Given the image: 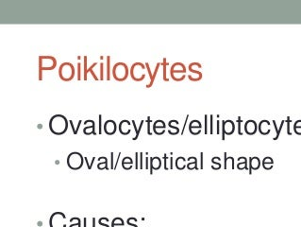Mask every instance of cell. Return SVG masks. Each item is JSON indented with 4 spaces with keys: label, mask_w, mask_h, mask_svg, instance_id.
<instances>
[{
    "label": "cell",
    "mask_w": 301,
    "mask_h": 227,
    "mask_svg": "<svg viewBox=\"0 0 301 227\" xmlns=\"http://www.w3.org/2000/svg\"><path fill=\"white\" fill-rule=\"evenodd\" d=\"M68 126L69 120L60 114H56L49 120V130L55 135L64 134L68 130Z\"/></svg>",
    "instance_id": "cell-1"
},
{
    "label": "cell",
    "mask_w": 301,
    "mask_h": 227,
    "mask_svg": "<svg viewBox=\"0 0 301 227\" xmlns=\"http://www.w3.org/2000/svg\"><path fill=\"white\" fill-rule=\"evenodd\" d=\"M111 75L115 81L124 82L129 76V68L127 64H125L123 62H118L112 66Z\"/></svg>",
    "instance_id": "cell-2"
},
{
    "label": "cell",
    "mask_w": 301,
    "mask_h": 227,
    "mask_svg": "<svg viewBox=\"0 0 301 227\" xmlns=\"http://www.w3.org/2000/svg\"><path fill=\"white\" fill-rule=\"evenodd\" d=\"M76 76V68L73 64L69 62H64L59 67V77L64 82L72 81Z\"/></svg>",
    "instance_id": "cell-3"
},
{
    "label": "cell",
    "mask_w": 301,
    "mask_h": 227,
    "mask_svg": "<svg viewBox=\"0 0 301 227\" xmlns=\"http://www.w3.org/2000/svg\"><path fill=\"white\" fill-rule=\"evenodd\" d=\"M145 70H146V66L145 64L140 62H134L129 68V76L135 82H142L145 80L146 76Z\"/></svg>",
    "instance_id": "cell-4"
},
{
    "label": "cell",
    "mask_w": 301,
    "mask_h": 227,
    "mask_svg": "<svg viewBox=\"0 0 301 227\" xmlns=\"http://www.w3.org/2000/svg\"><path fill=\"white\" fill-rule=\"evenodd\" d=\"M85 160L79 151H73L67 156V166L72 170H79L83 167Z\"/></svg>",
    "instance_id": "cell-5"
},
{
    "label": "cell",
    "mask_w": 301,
    "mask_h": 227,
    "mask_svg": "<svg viewBox=\"0 0 301 227\" xmlns=\"http://www.w3.org/2000/svg\"><path fill=\"white\" fill-rule=\"evenodd\" d=\"M186 66L182 62H175L170 68V76L176 82H181L186 77Z\"/></svg>",
    "instance_id": "cell-6"
},
{
    "label": "cell",
    "mask_w": 301,
    "mask_h": 227,
    "mask_svg": "<svg viewBox=\"0 0 301 227\" xmlns=\"http://www.w3.org/2000/svg\"><path fill=\"white\" fill-rule=\"evenodd\" d=\"M57 59L54 56L42 55L39 57V69L43 71H50L56 68Z\"/></svg>",
    "instance_id": "cell-7"
},
{
    "label": "cell",
    "mask_w": 301,
    "mask_h": 227,
    "mask_svg": "<svg viewBox=\"0 0 301 227\" xmlns=\"http://www.w3.org/2000/svg\"><path fill=\"white\" fill-rule=\"evenodd\" d=\"M66 216L62 212H54L49 219V227H66Z\"/></svg>",
    "instance_id": "cell-8"
},
{
    "label": "cell",
    "mask_w": 301,
    "mask_h": 227,
    "mask_svg": "<svg viewBox=\"0 0 301 227\" xmlns=\"http://www.w3.org/2000/svg\"><path fill=\"white\" fill-rule=\"evenodd\" d=\"M235 131V124L232 120H224L221 123V133H222V140L226 139V135H230Z\"/></svg>",
    "instance_id": "cell-9"
},
{
    "label": "cell",
    "mask_w": 301,
    "mask_h": 227,
    "mask_svg": "<svg viewBox=\"0 0 301 227\" xmlns=\"http://www.w3.org/2000/svg\"><path fill=\"white\" fill-rule=\"evenodd\" d=\"M103 131L108 135H114L117 131V124L114 120L109 119L103 125Z\"/></svg>",
    "instance_id": "cell-10"
},
{
    "label": "cell",
    "mask_w": 301,
    "mask_h": 227,
    "mask_svg": "<svg viewBox=\"0 0 301 227\" xmlns=\"http://www.w3.org/2000/svg\"><path fill=\"white\" fill-rule=\"evenodd\" d=\"M131 121L124 119L119 123L118 130L122 135H128L131 133Z\"/></svg>",
    "instance_id": "cell-11"
},
{
    "label": "cell",
    "mask_w": 301,
    "mask_h": 227,
    "mask_svg": "<svg viewBox=\"0 0 301 227\" xmlns=\"http://www.w3.org/2000/svg\"><path fill=\"white\" fill-rule=\"evenodd\" d=\"M244 129H245V133H247L249 135H253L258 131V125H257L256 121H254L252 119H249V120L245 121Z\"/></svg>",
    "instance_id": "cell-12"
},
{
    "label": "cell",
    "mask_w": 301,
    "mask_h": 227,
    "mask_svg": "<svg viewBox=\"0 0 301 227\" xmlns=\"http://www.w3.org/2000/svg\"><path fill=\"white\" fill-rule=\"evenodd\" d=\"M202 130V124L199 120L195 119L192 120L189 124V132L193 134V135H198L200 133H201Z\"/></svg>",
    "instance_id": "cell-13"
},
{
    "label": "cell",
    "mask_w": 301,
    "mask_h": 227,
    "mask_svg": "<svg viewBox=\"0 0 301 227\" xmlns=\"http://www.w3.org/2000/svg\"><path fill=\"white\" fill-rule=\"evenodd\" d=\"M85 123H89L90 125H85V127L83 129V133L86 135H90L94 134L96 135V131H95V122L92 119H87L84 121Z\"/></svg>",
    "instance_id": "cell-14"
},
{
    "label": "cell",
    "mask_w": 301,
    "mask_h": 227,
    "mask_svg": "<svg viewBox=\"0 0 301 227\" xmlns=\"http://www.w3.org/2000/svg\"><path fill=\"white\" fill-rule=\"evenodd\" d=\"M201 67H202V66L200 65L199 62H191V64L189 65V66H188V69H189L190 72L195 74V75H196V77H197V78L199 79V81H200V80L202 79V77H203V74H202L201 71L198 70L197 68L200 69Z\"/></svg>",
    "instance_id": "cell-15"
},
{
    "label": "cell",
    "mask_w": 301,
    "mask_h": 227,
    "mask_svg": "<svg viewBox=\"0 0 301 227\" xmlns=\"http://www.w3.org/2000/svg\"><path fill=\"white\" fill-rule=\"evenodd\" d=\"M161 167V160L158 156L150 158V174H153V170H158Z\"/></svg>",
    "instance_id": "cell-16"
},
{
    "label": "cell",
    "mask_w": 301,
    "mask_h": 227,
    "mask_svg": "<svg viewBox=\"0 0 301 227\" xmlns=\"http://www.w3.org/2000/svg\"><path fill=\"white\" fill-rule=\"evenodd\" d=\"M168 126H169V130H168V133L171 134V135H176V134H178L179 133L180 130L179 128V121L178 120H170L169 123H168Z\"/></svg>",
    "instance_id": "cell-17"
},
{
    "label": "cell",
    "mask_w": 301,
    "mask_h": 227,
    "mask_svg": "<svg viewBox=\"0 0 301 227\" xmlns=\"http://www.w3.org/2000/svg\"><path fill=\"white\" fill-rule=\"evenodd\" d=\"M260 166V161L258 157L249 158V174H252V170H256Z\"/></svg>",
    "instance_id": "cell-18"
},
{
    "label": "cell",
    "mask_w": 301,
    "mask_h": 227,
    "mask_svg": "<svg viewBox=\"0 0 301 227\" xmlns=\"http://www.w3.org/2000/svg\"><path fill=\"white\" fill-rule=\"evenodd\" d=\"M269 126H270V123L267 121V120H262L260 121V123L259 124V132L263 134V135H265L267 133H270V129H269Z\"/></svg>",
    "instance_id": "cell-19"
},
{
    "label": "cell",
    "mask_w": 301,
    "mask_h": 227,
    "mask_svg": "<svg viewBox=\"0 0 301 227\" xmlns=\"http://www.w3.org/2000/svg\"><path fill=\"white\" fill-rule=\"evenodd\" d=\"M187 159H185L183 156H179L176 159V163H175V167L177 168L179 170H182L186 168L187 166Z\"/></svg>",
    "instance_id": "cell-20"
},
{
    "label": "cell",
    "mask_w": 301,
    "mask_h": 227,
    "mask_svg": "<svg viewBox=\"0 0 301 227\" xmlns=\"http://www.w3.org/2000/svg\"><path fill=\"white\" fill-rule=\"evenodd\" d=\"M224 157H225V159H224V169H227L230 167H230H231L232 169H235V167H234V166H235V164H234V158L231 157V156L228 157L227 153H224Z\"/></svg>",
    "instance_id": "cell-21"
},
{
    "label": "cell",
    "mask_w": 301,
    "mask_h": 227,
    "mask_svg": "<svg viewBox=\"0 0 301 227\" xmlns=\"http://www.w3.org/2000/svg\"><path fill=\"white\" fill-rule=\"evenodd\" d=\"M188 163H187V166L186 168L188 169H190V170H193V169H198L199 168L197 167V159L196 157L195 156H191L187 159Z\"/></svg>",
    "instance_id": "cell-22"
},
{
    "label": "cell",
    "mask_w": 301,
    "mask_h": 227,
    "mask_svg": "<svg viewBox=\"0 0 301 227\" xmlns=\"http://www.w3.org/2000/svg\"><path fill=\"white\" fill-rule=\"evenodd\" d=\"M236 168L238 169H240V170L247 169H248V167H247V158H245V156H241V157L238 158Z\"/></svg>",
    "instance_id": "cell-23"
},
{
    "label": "cell",
    "mask_w": 301,
    "mask_h": 227,
    "mask_svg": "<svg viewBox=\"0 0 301 227\" xmlns=\"http://www.w3.org/2000/svg\"><path fill=\"white\" fill-rule=\"evenodd\" d=\"M132 165H133V160L129 156H126L122 160V167L124 169H126V170L131 169Z\"/></svg>",
    "instance_id": "cell-24"
},
{
    "label": "cell",
    "mask_w": 301,
    "mask_h": 227,
    "mask_svg": "<svg viewBox=\"0 0 301 227\" xmlns=\"http://www.w3.org/2000/svg\"><path fill=\"white\" fill-rule=\"evenodd\" d=\"M160 66H161V62H158V64L156 65L155 70H154V72H153V74H152V77L150 78V82H149L148 84H146V88H150V87H151V86L154 84L155 79H156V77H157V74H158V71H159V68H160Z\"/></svg>",
    "instance_id": "cell-25"
},
{
    "label": "cell",
    "mask_w": 301,
    "mask_h": 227,
    "mask_svg": "<svg viewBox=\"0 0 301 227\" xmlns=\"http://www.w3.org/2000/svg\"><path fill=\"white\" fill-rule=\"evenodd\" d=\"M98 160H99V161L103 160V162L99 163L98 165H97V169H100V170H102V169H110V167H109V164H108V159H107V157L101 156V157H99V158H98Z\"/></svg>",
    "instance_id": "cell-26"
},
{
    "label": "cell",
    "mask_w": 301,
    "mask_h": 227,
    "mask_svg": "<svg viewBox=\"0 0 301 227\" xmlns=\"http://www.w3.org/2000/svg\"><path fill=\"white\" fill-rule=\"evenodd\" d=\"M111 71L112 68H110V57L108 56L106 58V80L110 81V77H111Z\"/></svg>",
    "instance_id": "cell-27"
},
{
    "label": "cell",
    "mask_w": 301,
    "mask_h": 227,
    "mask_svg": "<svg viewBox=\"0 0 301 227\" xmlns=\"http://www.w3.org/2000/svg\"><path fill=\"white\" fill-rule=\"evenodd\" d=\"M144 120H142L141 121V123H140V126H139V127H136V123H135V121L134 120H131V123H132V125H133V127H134V129H135V136L132 138V139L133 140H137L138 139V137H139V134H140V132H141V130H142V128H143V125H144Z\"/></svg>",
    "instance_id": "cell-28"
},
{
    "label": "cell",
    "mask_w": 301,
    "mask_h": 227,
    "mask_svg": "<svg viewBox=\"0 0 301 227\" xmlns=\"http://www.w3.org/2000/svg\"><path fill=\"white\" fill-rule=\"evenodd\" d=\"M124 225H125V221L120 217L114 218L111 221V227H124Z\"/></svg>",
    "instance_id": "cell-29"
},
{
    "label": "cell",
    "mask_w": 301,
    "mask_h": 227,
    "mask_svg": "<svg viewBox=\"0 0 301 227\" xmlns=\"http://www.w3.org/2000/svg\"><path fill=\"white\" fill-rule=\"evenodd\" d=\"M220 161H221V159H220V157H218V156L212 157L211 162H212V164H214V165L211 166V169H220L221 167H222Z\"/></svg>",
    "instance_id": "cell-30"
},
{
    "label": "cell",
    "mask_w": 301,
    "mask_h": 227,
    "mask_svg": "<svg viewBox=\"0 0 301 227\" xmlns=\"http://www.w3.org/2000/svg\"><path fill=\"white\" fill-rule=\"evenodd\" d=\"M96 66H97V62H94V64H93L90 67H88V74H91V75L93 76V78H94L95 81H98L99 78L97 77L96 73L95 72V69Z\"/></svg>",
    "instance_id": "cell-31"
},
{
    "label": "cell",
    "mask_w": 301,
    "mask_h": 227,
    "mask_svg": "<svg viewBox=\"0 0 301 227\" xmlns=\"http://www.w3.org/2000/svg\"><path fill=\"white\" fill-rule=\"evenodd\" d=\"M83 80L87 81L88 79V58L87 56L83 57Z\"/></svg>",
    "instance_id": "cell-32"
},
{
    "label": "cell",
    "mask_w": 301,
    "mask_h": 227,
    "mask_svg": "<svg viewBox=\"0 0 301 227\" xmlns=\"http://www.w3.org/2000/svg\"><path fill=\"white\" fill-rule=\"evenodd\" d=\"M71 224L69 227H81V220L78 217H73L70 219Z\"/></svg>",
    "instance_id": "cell-33"
},
{
    "label": "cell",
    "mask_w": 301,
    "mask_h": 227,
    "mask_svg": "<svg viewBox=\"0 0 301 227\" xmlns=\"http://www.w3.org/2000/svg\"><path fill=\"white\" fill-rule=\"evenodd\" d=\"M167 60L166 58H164V60H162V62H161V66H162V70H164V74H162V79H164V82H168L169 79L167 78V76H166V67H167Z\"/></svg>",
    "instance_id": "cell-34"
},
{
    "label": "cell",
    "mask_w": 301,
    "mask_h": 227,
    "mask_svg": "<svg viewBox=\"0 0 301 227\" xmlns=\"http://www.w3.org/2000/svg\"><path fill=\"white\" fill-rule=\"evenodd\" d=\"M273 165V160L270 157H265L262 161V166L265 169H270Z\"/></svg>",
    "instance_id": "cell-35"
},
{
    "label": "cell",
    "mask_w": 301,
    "mask_h": 227,
    "mask_svg": "<svg viewBox=\"0 0 301 227\" xmlns=\"http://www.w3.org/2000/svg\"><path fill=\"white\" fill-rule=\"evenodd\" d=\"M81 123H82V120H79V123H78L77 128H75L73 121H72V120H69V124H70V126H71V128H72V131H73V133H74V134H78V133H79V128H80V126H81Z\"/></svg>",
    "instance_id": "cell-36"
},
{
    "label": "cell",
    "mask_w": 301,
    "mask_h": 227,
    "mask_svg": "<svg viewBox=\"0 0 301 227\" xmlns=\"http://www.w3.org/2000/svg\"><path fill=\"white\" fill-rule=\"evenodd\" d=\"M104 67H105V64L104 62H101V64L99 65V76H100L99 80H101V81H103L105 79L104 76H106V74L104 73V71L106 72V69Z\"/></svg>",
    "instance_id": "cell-37"
},
{
    "label": "cell",
    "mask_w": 301,
    "mask_h": 227,
    "mask_svg": "<svg viewBox=\"0 0 301 227\" xmlns=\"http://www.w3.org/2000/svg\"><path fill=\"white\" fill-rule=\"evenodd\" d=\"M77 76H78V80L79 81H81L82 80V77H81V76H82V71H83V69H82V64H81V62H79V64L77 65Z\"/></svg>",
    "instance_id": "cell-38"
},
{
    "label": "cell",
    "mask_w": 301,
    "mask_h": 227,
    "mask_svg": "<svg viewBox=\"0 0 301 227\" xmlns=\"http://www.w3.org/2000/svg\"><path fill=\"white\" fill-rule=\"evenodd\" d=\"M83 222H84V226L83 227H96V219L95 218H93L92 219V223L90 225L88 224V219L87 218H84L83 219Z\"/></svg>",
    "instance_id": "cell-39"
},
{
    "label": "cell",
    "mask_w": 301,
    "mask_h": 227,
    "mask_svg": "<svg viewBox=\"0 0 301 227\" xmlns=\"http://www.w3.org/2000/svg\"><path fill=\"white\" fill-rule=\"evenodd\" d=\"M98 133L99 134H102L103 133V126L102 125H104L103 124V121H102V115H99L98 116Z\"/></svg>",
    "instance_id": "cell-40"
},
{
    "label": "cell",
    "mask_w": 301,
    "mask_h": 227,
    "mask_svg": "<svg viewBox=\"0 0 301 227\" xmlns=\"http://www.w3.org/2000/svg\"><path fill=\"white\" fill-rule=\"evenodd\" d=\"M153 127H160V128H164V129H166V124H165V122L164 120L159 119V120H156L154 122Z\"/></svg>",
    "instance_id": "cell-41"
},
{
    "label": "cell",
    "mask_w": 301,
    "mask_h": 227,
    "mask_svg": "<svg viewBox=\"0 0 301 227\" xmlns=\"http://www.w3.org/2000/svg\"><path fill=\"white\" fill-rule=\"evenodd\" d=\"M210 133L214 134V115L210 116Z\"/></svg>",
    "instance_id": "cell-42"
},
{
    "label": "cell",
    "mask_w": 301,
    "mask_h": 227,
    "mask_svg": "<svg viewBox=\"0 0 301 227\" xmlns=\"http://www.w3.org/2000/svg\"><path fill=\"white\" fill-rule=\"evenodd\" d=\"M242 122H243V120H242L241 117H239L237 118V123H238V133H239L240 135H243V132H242V129H241Z\"/></svg>",
    "instance_id": "cell-43"
},
{
    "label": "cell",
    "mask_w": 301,
    "mask_h": 227,
    "mask_svg": "<svg viewBox=\"0 0 301 227\" xmlns=\"http://www.w3.org/2000/svg\"><path fill=\"white\" fill-rule=\"evenodd\" d=\"M204 118H205V122H204V133H205V134H208L210 133V129L208 127V115H205L204 116Z\"/></svg>",
    "instance_id": "cell-44"
},
{
    "label": "cell",
    "mask_w": 301,
    "mask_h": 227,
    "mask_svg": "<svg viewBox=\"0 0 301 227\" xmlns=\"http://www.w3.org/2000/svg\"><path fill=\"white\" fill-rule=\"evenodd\" d=\"M96 158L95 157H93V159H92V162H91V164L89 163V161H88V159H87V157H84V160H85V163L87 164V169H92V168H93V165H94V162H95V160Z\"/></svg>",
    "instance_id": "cell-45"
},
{
    "label": "cell",
    "mask_w": 301,
    "mask_h": 227,
    "mask_svg": "<svg viewBox=\"0 0 301 227\" xmlns=\"http://www.w3.org/2000/svg\"><path fill=\"white\" fill-rule=\"evenodd\" d=\"M135 220H136V218H134V217H130V218H129L128 221H127V224H128V226H129V227H138L135 223H132V221H135Z\"/></svg>",
    "instance_id": "cell-46"
},
{
    "label": "cell",
    "mask_w": 301,
    "mask_h": 227,
    "mask_svg": "<svg viewBox=\"0 0 301 227\" xmlns=\"http://www.w3.org/2000/svg\"><path fill=\"white\" fill-rule=\"evenodd\" d=\"M139 156H140V153H135V169H140V165H139Z\"/></svg>",
    "instance_id": "cell-47"
},
{
    "label": "cell",
    "mask_w": 301,
    "mask_h": 227,
    "mask_svg": "<svg viewBox=\"0 0 301 227\" xmlns=\"http://www.w3.org/2000/svg\"><path fill=\"white\" fill-rule=\"evenodd\" d=\"M146 122H147V134L148 135H151L152 134V132H151V130H150V123H151V118H150V117H147Z\"/></svg>",
    "instance_id": "cell-48"
},
{
    "label": "cell",
    "mask_w": 301,
    "mask_h": 227,
    "mask_svg": "<svg viewBox=\"0 0 301 227\" xmlns=\"http://www.w3.org/2000/svg\"><path fill=\"white\" fill-rule=\"evenodd\" d=\"M105 221V217H102V218H100L99 220H98V224L100 225V226H102V227H110V225H108V224H105L103 221Z\"/></svg>",
    "instance_id": "cell-49"
},
{
    "label": "cell",
    "mask_w": 301,
    "mask_h": 227,
    "mask_svg": "<svg viewBox=\"0 0 301 227\" xmlns=\"http://www.w3.org/2000/svg\"><path fill=\"white\" fill-rule=\"evenodd\" d=\"M114 153H110V169H114Z\"/></svg>",
    "instance_id": "cell-50"
},
{
    "label": "cell",
    "mask_w": 301,
    "mask_h": 227,
    "mask_svg": "<svg viewBox=\"0 0 301 227\" xmlns=\"http://www.w3.org/2000/svg\"><path fill=\"white\" fill-rule=\"evenodd\" d=\"M221 121L220 120H217L216 121V133L217 134H220L221 133Z\"/></svg>",
    "instance_id": "cell-51"
},
{
    "label": "cell",
    "mask_w": 301,
    "mask_h": 227,
    "mask_svg": "<svg viewBox=\"0 0 301 227\" xmlns=\"http://www.w3.org/2000/svg\"><path fill=\"white\" fill-rule=\"evenodd\" d=\"M188 118H189V115H187L186 116V118H185V121H184V124H183V128L180 132V134L182 135L184 133V131H185V127H186V125H187V121H188Z\"/></svg>",
    "instance_id": "cell-52"
},
{
    "label": "cell",
    "mask_w": 301,
    "mask_h": 227,
    "mask_svg": "<svg viewBox=\"0 0 301 227\" xmlns=\"http://www.w3.org/2000/svg\"><path fill=\"white\" fill-rule=\"evenodd\" d=\"M203 153H200V169H203Z\"/></svg>",
    "instance_id": "cell-53"
},
{
    "label": "cell",
    "mask_w": 301,
    "mask_h": 227,
    "mask_svg": "<svg viewBox=\"0 0 301 227\" xmlns=\"http://www.w3.org/2000/svg\"><path fill=\"white\" fill-rule=\"evenodd\" d=\"M144 169V165H143V153H140V169Z\"/></svg>",
    "instance_id": "cell-54"
},
{
    "label": "cell",
    "mask_w": 301,
    "mask_h": 227,
    "mask_svg": "<svg viewBox=\"0 0 301 227\" xmlns=\"http://www.w3.org/2000/svg\"><path fill=\"white\" fill-rule=\"evenodd\" d=\"M149 158L148 157H145V169H149Z\"/></svg>",
    "instance_id": "cell-55"
},
{
    "label": "cell",
    "mask_w": 301,
    "mask_h": 227,
    "mask_svg": "<svg viewBox=\"0 0 301 227\" xmlns=\"http://www.w3.org/2000/svg\"><path fill=\"white\" fill-rule=\"evenodd\" d=\"M39 80L40 81L43 80V70H40V69H39Z\"/></svg>",
    "instance_id": "cell-56"
}]
</instances>
